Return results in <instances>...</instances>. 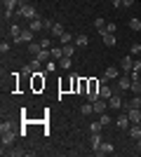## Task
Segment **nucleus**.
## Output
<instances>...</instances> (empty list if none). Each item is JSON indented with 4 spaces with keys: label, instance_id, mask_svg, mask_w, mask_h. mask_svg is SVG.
<instances>
[{
    "label": "nucleus",
    "instance_id": "21",
    "mask_svg": "<svg viewBox=\"0 0 141 157\" xmlns=\"http://www.w3.org/2000/svg\"><path fill=\"white\" fill-rule=\"evenodd\" d=\"M28 52L33 54V56H38V54L42 52V45L40 42H31V45H28Z\"/></svg>",
    "mask_w": 141,
    "mask_h": 157
},
{
    "label": "nucleus",
    "instance_id": "18",
    "mask_svg": "<svg viewBox=\"0 0 141 157\" xmlns=\"http://www.w3.org/2000/svg\"><path fill=\"white\" fill-rule=\"evenodd\" d=\"M19 5H21V0H2V7H5V10H19Z\"/></svg>",
    "mask_w": 141,
    "mask_h": 157
},
{
    "label": "nucleus",
    "instance_id": "38",
    "mask_svg": "<svg viewBox=\"0 0 141 157\" xmlns=\"http://www.w3.org/2000/svg\"><path fill=\"white\" fill-rule=\"evenodd\" d=\"M89 129H92V131H101V129H104V124H101V122H92Z\"/></svg>",
    "mask_w": 141,
    "mask_h": 157
},
{
    "label": "nucleus",
    "instance_id": "44",
    "mask_svg": "<svg viewBox=\"0 0 141 157\" xmlns=\"http://www.w3.org/2000/svg\"><path fill=\"white\" fill-rule=\"evenodd\" d=\"M136 150H139V155H141V138L136 141Z\"/></svg>",
    "mask_w": 141,
    "mask_h": 157
},
{
    "label": "nucleus",
    "instance_id": "16",
    "mask_svg": "<svg viewBox=\"0 0 141 157\" xmlns=\"http://www.w3.org/2000/svg\"><path fill=\"white\" fill-rule=\"evenodd\" d=\"M89 143H92V148L96 150L101 145V131H92V136H89Z\"/></svg>",
    "mask_w": 141,
    "mask_h": 157
},
{
    "label": "nucleus",
    "instance_id": "25",
    "mask_svg": "<svg viewBox=\"0 0 141 157\" xmlns=\"http://www.w3.org/2000/svg\"><path fill=\"white\" fill-rule=\"evenodd\" d=\"M87 35H78V38H75V47H87Z\"/></svg>",
    "mask_w": 141,
    "mask_h": 157
},
{
    "label": "nucleus",
    "instance_id": "19",
    "mask_svg": "<svg viewBox=\"0 0 141 157\" xmlns=\"http://www.w3.org/2000/svg\"><path fill=\"white\" fill-rule=\"evenodd\" d=\"M129 136L134 138V141H139L141 138V124H132L129 127Z\"/></svg>",
    "mask_w": 141,
    "mask_h": 157
},
{
    "label": "nucleus",
    "instance_id": "13",
    "mask_svg": "<svg viewBox=\"0 0 141 157\" xmlns=\"http://www.w3.org/2000/svg\"><path fill=\"white\" fill-rule=\"evenodd\" d=\"M104 78H106V80H118V78H120V73H118L115 66H108L106 73H104Z\"/></svg>",
    "mask_w": 141,
    "mask_h": 157
},
{
    "label": "nucleus",
    "instance_id": "3",
    "mask_svg": "<svg viewBox=\"0 0 141 157\" xmlns=\"http://www.w3.org/2000/svg\"><path fill=\"white\" fill-rule=\"evenodd\" d=\"M127 117L132 124H141V108H127Z\"/></svg>",
    "mask_w": 141,
    "mask_h": 157
},
{
    "label": "nucleus",
    "instance_id": "5",
    "mask_svg": "<svg viewBox=\"0 0 141 157\" xmlns=\"http://www.w3.org/2000/svg\"><path fill=\"white\" fill-rule=\"evenodd\" d=\"M92 108H94V113H106L108 110V101L106 98H96L92 103Z\"/></svg>",
    "mask_w": 141,
    "mask_h": 157
},
{
    "label": "nucleus",
    "instance_id": "12",
    "mask_svg": "<svg viewBox=\"0 0 141 157\" xmlns=\"http://www.w3.org/2000/svg\"><path fill=\"white\" fill-rule=\"evenodd\" d=\"M115 124H118V129H129V124H132V122H129L127 113H122V115H118V122H115Z\"/></svg>",
    "mask_w": 141,
    "mask_h": 157
},
{
    "label": "nucleus",
    "instance_id": "9",
    "mask_svg": "<svg viewBox=\"0 0 141 157\" xmlns=\"http://www.w3.org/2000/svg\"><path fill=\"white\" fill-rule=\"evenodd\" d=\"M132 66H134V59H132V56H122V61H120L122 73H132Z\"/></svg>",
    "mask_w": 141,
    "mask_h": 157
},
{
    "label": "nucleus",
    "instance_id": "30",
    "mask_svg": "<svg viewBox=\"0 0 141 157\" xmlns=\"http://www.w3.org/2000/svg\"><path fill=\"white\" fill-rule=\"evenodd\" d=\"M94 26H96V31H104V28H106V19H94Z\"/></svg>",
    "mask_w": 141,
    "mask_h": 157
},
{
    "label": "nucleus",
    "instance_id": "40",
    "mask_svg": "<svg viewBox=\"0 0 141 157\" xmlns=\"http://www.w3.org/2000/svg\"><path fill=\"white\" fill-rule=\"evenodd\" d=\"M42 26H45V28H52V26H54V21H49V19H42Z\"/></svg>",
    "mask_w": 141,
    "mask_h": 157
},
{
    "label": "nucleus",
    "instance_id": "22",
    "mask_svg": "<svg viewBox=\"0 0 141 157\" xmlns=\"http://www.w3.org/2000/svg\"><path fill=\"white\" fill-rule=\"evenodd\" d=\"M49 31H52V35H54V38H61V35L66 33V31H64V26H61V24H54V26L49 28Z\"/></svg>",
    "mask_w": 141,
    "mask_h": 157
},
{
    "label": "nucleus",
    "instance_id": "11",
    "mask_svg": "<svg viewBox=\"0 0 141 157\" xmlns=\"http://www.w3.org/2000/svg\"><path fill=\"white\" fill-rule=\"evenodd\" d=\"M113 94H115V92H113V89H111V87L106 85V82H104V85L99 87V98H106V101H108V98L113 96Z\"/></svg>",
    "mask_w": 141,
    "mask_h": 157
},
{
    "label": "nucleus",
    "instance_id": "28",
    "mask_svg": "<svg viewBox=\"0 0 141 157\" xmlns=\"http://www.w3.org/2000/svg\"><path fill=\"white\" fill-rule=\"evenodd\" d=\"M89 113H94V108H92V101H89V103H85L80 108V115H89Z\"/></svg>",
    "mask_w": 141,
    "mask_h": 157
},
{
    "label": "nucleus",
    "instance_id": "8",
    "mask_svg": "<svg viewBox=\"0 0 141 157\" xmlns=\"http://www.w3.org/2000/svg\"><path fill=\"white\" fill-rule=\"evenodd\" d=\"M129 75H132V87H129V89H132L134 94H141V80H139V73H129Z\"/></svg>",
    "mask_w": 141,
    "mask_h": 157
},
{
    "label": "nucleus",
    "instance_id": "2",
    "mask_svg": "<svg viewBox=\"0 0 141 157\" xmlns=\"http://www.w3.org/2000/svg\"><path fill=\"white\" fill-rule=\"evenodd\" d=\"M17 12H19V17H24V19H35V17H38V14H35V7L28 5V2H21Z\"/></svg>",
    "mask_w": 141,
    "mask_h": 157
},
{
    "label": "nucleus",
    "instance_id": "36",
    "mask_svg": "<svg viewBox=\"0 0 141 157\" xmlns=\"http://www.w3.org/2000/svg\"><path fill=\"white\" fill-rule=\"evenodd\" d=\"M132 73H141V59L134 61V66H132Z\"/></svg>",
    "mask_w": 141,
    "mask_h": 157
},
{
    "label": "nucleus",
    "instance_id": "24",
    "mask_svg": "<svg viewBox=\"0 0 141 157\" xmlns=\"http://www.w3.org/2000/svg\"><path fill=\"white\" fill-rule=\"evenodd\" d=\"M71 63H73V61H71V56H61V59H59V66L64 68V71H68V68H71Z\"/></svg>",
    "mask_w": 141,
    "mask_h": 157
},
{
    "label": "nucleus",
    "instance_id": "43",
    "mask_svg": "<svg viewBox=\"0 0 141 157\" xmlns=\"http://www.w3.org/2000/svg\"><path fill=\"white\" fill-rule=\"evenodd\" d=\"M122 5V0H113V7H120Z\"/></svg>",
    "mask_w": 141,
    "mask_h": 157
},
{
    "label": "nucleus",
    "instance_id": "42",
    "mask_svg": "<svg viewBox=\"0 0 141 157\" xmlns=\"http://www.w3.org/2000/svg\"><path fill=\"white\" fill-rule=\"evenodd\" d=\"M122 5H125V7H132V5H134V0H122Z\"/></svg>",
    "mask_w": 141,
    "mask_h": 157
},
{
    "label": "nucleus",
    "instance_id": "32",
    "mask_svg": "<svg viewBox=\"0 0 141 157\" xmlns=\"http://www.w3.org/2000/svg\"><path fill=\"white\" fill-rule=\"evenodd\" d=\"M61 45H71V40H73V35H71V33H64V35H61Z\"/></svg>",
    "mask_w": 141,
    "mask_h": 157
},
{
    "label": "nucleus",
    "instance_id": "39",
    "mask_svg": "<svg viewBox=\"0 0 141 157\" xmlns=\"http://www.w3.org/2000/svg\"><path fill=\"white\" fill-rule=\"evenodd\" d=\"M31 66H33V71H40V59H38V56H35V59L31 61Z\"/></svg>",
    "mask_w": 141,
    "mask_h": 157
},
{
    "label": "nucleus",
    "instance_id": "31",
    "mask_svg": "<svg viewBox=\"0 0 141 157\" xmlns=\"http://www.w3.org/2000/svg\"><path fill=\"white\" fill-rule=\"evenodd\" d=\"M75 52V45H64V56H73Z\"/></svg>",
    "mask_w": 141,
    "mask_h": 157
},
{
    "label": "nucleus",
    "instance_id": "7",
    "mask_svg": "<svg viewBox=\"0 0 141 157\" xmlns=\"http://www.w3.org/2000/svg\"><path fill=\"white\" fill-rule=\"evenodd\" d=\"M33 35H35V33L31 31V28H24V31H21V38L17 40V42H26V45H31V42H33Z\"/></svg>",
    "mask_w": 141,
    "mask_h": 157
},
{
    "label": "nucleus",
    "instance_id": "14",
    "mask_svg": "<svg viewBox=\"0 0 141 157\" xmlns=\"http://www.w3.org/2000/svg\"><path fill=\"white\" fill-rule=\"evenodd\" d=\"M111 152H113V145L111 143H101L99 148L94 150V155H111Z\"/></svg>",
    "mask_w": 141,
    "mask_h": 157
},
{
    "label": "nucleus",
    "instance_id": "41",
    "mask_svg": "<svg viewBox=\"0 0 141 157\" xmlns=\"http://www.w3.org/2000/svg\"><path fill=\"white\" fill-rule=\"evenodd\" d=\"M141 52V45H136V42H134V45H132V54H139Z\"/></svg>",
    "mask_w": 141,
    "mask_h": 157
},
{
    "label": "nucleus",
    "instance_id": "26",
    "mask_svg": "<svg viewBox=\"0 0 141 157\" xmlns=\"http://www.w3.org/2000/svg\"><path fill=\"white\" fill-rule=\"evenodd\" d=\"M127 108H141V96H139V94H136V96L127 103Z\"/></svg>",
    "mask_w": 141,
    "mask_h": 157
},
{
    "label": "nucleus",
    "instance_id": "37",
    "mask_svg": "<svg viewBox=\"0 0 141 157\" xmlns=\"http://www.w3.org/2000/svg\"><path fill=\"white\" fill-rule=\"evenodd\" d=\"M106 31H108V33H115V31H118V24H113V21H111V24H106Z\"/></svg>",
    "mask_w": 141,
    "mask_h": 157
},
{
    "label": "nucleus",
    "instance_id": "15",
    "mask_svg": "<svg viewBox=\"0 0 141 157\" xmlns=\"http://www.w3.org/2000/svg\"><path fill=\"white\" fill-rule=\"evenodd\" d=\"M45 85V80H42V71H35L33 73V89H40Z\"/></svg>",
    "mask_w": 141,
    "mask_h": 157
},
{
    "label": "nucleus",
    "instance_id": "34",
    "mask_svg": "<svg viewBox=\"0 0 141 157\" xmlns=\"http://www.w3.org/2000/svg\"><path fill=\"white\" fill-rule=\"evenodd\" d=\"M0 52H2V54L10 52V42H7V40H2V42H0Z\"/></svg>",
    "mask_w": 141,
    "mask_h": 157
},
{
    "label": "nucleus",
    "instance_id": "27",
    "mask_svg": "<svg viewBox=\"0 0 141 157\" xmlns=\"http://www.w3.org/2000/svg\"><path fill=\"white\" fill-rule=\"evenodd\" d=\"M99 122H101V124H104V127H108V124H111V122H113V120H111V115H108V113H101Z\"/></svg>",
    "mask_w": 141,
    "mask_h": 157
},
{
    "label": "nucleus",
    "instance_id": "1",
    "mask_svg": "<svg viewBox=\"0 0 141 157\" xmlns=\"http://www.w3.org/2000/svg\"><path fill=\"white\" fill-rule=\"evenodd\" d=\"M0 134H2V148H5V145H12L14 138H17V134L12 131V124H10V122H2V124H0Z\"/></svg>",
    "mask_w": 141,
    "mask_h": 157
},
{
    "label": "nucleus",
    "instance_id": "20",
    "mask_svg": "<svg viewBox=\"0 0 141 157\" xmlns=\"http://www.w3.org/2000/svg\"><path fill=\"white\" fill-rule=\"evenodd\" d=\"M120 105H122V98L118 94H113V96L108 98V108H120Z\"/></svg>",
    "mask_w": 141,
    "mask_h": 157
},
{
    "label": "nucleus",
    "instance_id": "10",
    "mask_svg": "<svg viewBox=\"0 0 141 157\" xmlns=\"http://www.w3.org/2000/svg\"><path fill=\"white\" fill-rule=\"evenodd\" d=\"M28 28H31L33 33L42 31V28H45V26H42V19H40V17H35V19H28Z\"/></svg>",
    "mask_w": 141,
    "mask_h": 157
},
{
    "label": "nucleus",
    "instance_id": "29",
    "mask_svg": "<svg viewBox=\"0 0 141 157\" xmlns=\"http://www.w3.org/2000/svg\"><path fill=\"white\" fill-rule=\"evenodd\" d=\"M129 28L139 33V31H141V21H139V19H129Z\"/></svg>",
    "mask_w": 141,
    "mask_h": 157
},
{
    "label": "nucleus",
    "instance_id": "35",
    "mask_svg": "<svg viewBox=\"0 0 141 157\" xmlns=\"http://www.w3.org/2000/svg\"><path fill=\"white\" fill-rule=\"evenodd\" d=\"M40 45H42V49H52V42H49V38H42V40H40Z\"/></svg>",
    "mask_w": 141,
    "mask_h": 157
},
{
    "label": "nucleus",
    "instance_id": "4",
    "mask_svg": "<svg viewBox=\"0 0 141 157\" xmlns=\"http://www.w3.org/2000/svg\"><path fill=\"white\" fill-rule=\"evenodd\" d=\"M118 87H120V89H129V87H132V75H129V73H122L120 78H118Z\"/></svg>",
    "mask_w": 141,
    "mask_h": 157
},
{
    "label": "nucleus",
    "instance_id": "23",
    "mask_svg": "<svg viewBox=\"0 0 141 157\" xmlns=\"http://www.w3.org/2000/svg\"><path fill=\"white\" fill-rule=\"evenodd\" d=\"M49 52H52V59H54V61H59L61 56H64V47H52Z\"/></svg>",
    "mask_w": 141,
    "mask_h": 157
},
{
    "label": "nucleus",
    "instance_id": "33",
    "mask_svg": "<svg viewBox=\"0 0 141 157\" xmlns=\"http://www.w3.org/2000/svg\"><path fill=\"white\" fill-rule=\"evenodd\" d=\"M33 66H31V63H26V66H24V71H21V75H33Z\"/></svg>",
    "mask_w": 141,
    "mask_h": 157
},
{
    "label": "nucleus",
    "instance_id": "6",
    "mask_svg": "<svg viewBox=\"0 0 141 157\" xmlns=\"http://www.w3.org/2000/svg\"><path fill=\"white\" fill-rule=\"evenodd\" d=\"M99 35L104 38V42H106V47H113L115 45V33H108L106 28L104 31H99Z\"/></svg>",
    "mask_w": 141,
    "mask_h": 157
},
{
    "label": "nucleus",
    "instance_id": "17",
    "mask_svg": "<svg viewBox=\"0 0 141 157\" xmlns=\"http://www.w3.org/2000/svg\"><path fill=\"white\" fill-rule=\"evenodd\" d=\"M10 38H12L14 42L21 38V28H19V24H12V26H10Z\"/></svg>",
    "mask_w": 141,
    "mask_h": 157
}]
</instances>
